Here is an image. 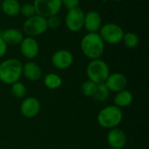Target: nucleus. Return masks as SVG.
Wrapping results in <instances>:
<instances>
[{
	"label": "nucleus",
	"mask_w": 149,
	"mask_h": 149,
	"mask_svg": "<svg viewBox=\"0 0 149 149\" xmlns=\"http://www.w3.org/2000/svg\"><path fill=\"white\" fill-rule=\"evenodd\" d=\"M63 84L62 78L54 72H50L46 74L44 78V85L46 88L50 90L58 89Z\"/></svg>",
	"instance_id": "19"
},
{
	"label": "nucleus",
	"mask_w": 149,
	"mask_h": 149,
	"mask_svg": "<svg viewBox=\"0 0 149 149\" xmlns=\"http://www.w3.org/2000/svg\"><path fill=\"white\" fill-rule=\"evenodd\" d=\"M84 19L85 12L79 7H76L71 10H68L65 22L66 28L72 32L79 31L84 28Z\"/></svg>",
	"instance_id": "8"
},
{
	"label": "nucleus",
	"mask_w": 149,
	"mask_h": 149,
	"mask_svg": "<svg viewBox=\"0 0 149 149\" xmlns=\"http://www.w3.org/2000/svg\"><path fill=\"white\" fill-rule=\"evenodd\" d=\"M102 26V17L96 10H89L85 13L84 28L87 32H99Z\"/></svg>",
	"instance_id": "14"
},
{
	"label": "nucleus",
	"mask_w": 149,
	"mask_h": 149,
	"mask_svg": "<svg viewBox=\"0 0 149 149\" xmlns=\"http://www.w3.org/2000/svg\"><path fill=\"white\" fill-rule=\"evenodd\" d=\"M110 91L105 85V83L97 84V88L93 98L98 102H105L110 96Z\"/></svg>",
	"instance_id": "21"
},
{
	"label": "nucleus",
	"mask_w": 149,
	"mask_h": 149,
	"mask_svg": "<svg viewBox=\"0 0 149 149\" xmlns=\"http://www.w3.org/2000/svg\"><path fill=\"white\" fill-rule=\"evenodd\" d=\"M7 50H8V45L7 44L3 41V39L0 37V58H3L6 52H7Z\"/></svg>",
	"instance_id": "27"
},
{
	"label": "nucleus",
	"mask_w": 149,
	"mask_h": 149,
	"mask_svg": "<svg viewBox=\"0 0 149 149\" xmlns=\"http://www.w3.org/2000/svg\"><path fill=\"white\" fill-rule=\"evenodd\" d=\"M23 75V63L11 58L0 63V81L5 85H12L19 81Z\"/></svg>",
	"instance_id": "2"
},
{
	"label": "nucleus",
	"mask_w": 149,
	"mask_h": 149,
	"mask_svg": "<svg viewBox=\"0 0 149 149\" xmlns=\"http://www.w3.org/2000/svg\"><path fill=\"white\" fill-rule=\"evenodd\" d=\"M23 75L28 80L35 82L41 79L42 69L36 62L28 61L24 65H23Z\"/></svg>",
	"instance_id": "15"
},
{
	"label": "nucleus",
	"mask_w": 149,
	"mask_h": 149,
	"mask_svg": "<svg viewBox=\"0 0 149 149\" xmlns=\"http://www.w3.org/2000/svg\"><path fill=\"white\" fill-rule=\"evenodd\" d=\"M80 49L87 58L98 59L105 52V43L98 32H87L80 41Z\"/></svg>",
	"instance_id": "1"
},
{
	"label": "nucleus",
	"mask_w": 149,
	"mask_h": 149,
	"mask_svg": "<svg viewBox=\"0 0 149 149\" xmlns=\"http://www.w3.org/2000/svg\"><path fill=\"white\" fill-rule=\"evenodd\" d=\"M107 149H112V148H107Z\"/></svg>",
	"instance_id": "32"
},
{
	"label": "nucleus",
	"mask_w": 149,
	"mask_h": 149,
	"mask_svg": "<svg viewBox=\"0 0 149 149\" xmlns=\"http://www.w3.org/2000/svg\"><path fill=\"white\" fill-rule=\"evenodd\" d=\"M98 33L105 44L117 45L122 42L125 31L120 25L114 23H107L102 24Z\"/></svg>",
	"instance_id": "6"
},
{
	"label": "nucleus",
	"mask_w": 149,
	"mask_h": 149,
	"mask_svg": "<svg viewBox=\"0 0 149 149\" xmlns=\"http://www.w3.org/2000/svg\"><path fill=\"white\" fill-rule=\"evenodd\" d=\"M1 1H3V0H0V2H1Z\"/></svg>",
	"instance_id": "33"
},
{
	"label": "nucleus",
	"mask_w": 149,
	"mask_h": 149,
	"mask_svg": "<svg viewBox=\"0 0 149 149\" xmlns=\"http://www.w3.org/2000/svg\"><path fill=\"white\" fill-rule=\"evenodd\" d=\"M10 92H11V94L17 98V99H23L25 94H26V87L25 86L20 82V81H17V82H15L13 83L12 85H10Z\"/></svg>",
	"instance_id": "22"
},
{
	"label": "nucleus",
	"mask_w": 149,
	"mask_h": 149,
	"mask_svg": "<svg viewBox=\"0 0 149 149\" xmlns=\"http://www.w3.org/2000/svg\"><path fill=\"white\" fill-rule=\"evenodd\" d=\"M107 141L109 148L112 149H122L127 142V137L126 133L118 128H112L107 135Z\"/></svg>",
	"instance_id": "12"
},
{
	"label": "nucleus",
	"mask_w": 149,
	"mask_h": 149,
	"mask_svg": "<svg viewBox=\"0 0 149 149\" xmlns=\"http://www.w3.org/2000/svg\"><path fill=\"white\" fill-rule=\"evenodd\" d=\"M62 1V6H65L67 10L76 8V7H79V0H61Z\"/></svg>",
	"instance_id": "26"
},
{
	"label": "nucleus",
	"mask_w": 149,
	"mask_h": 149,
	"mask_svg": "<svg viewBox=\"0 0 149 149\" xmlns=\"http://www.w3.org/2000/svg\"><path fill=\"white\" fill-rule=\"evenodd\" d=\"M133 100H134V96L132 93L125 89L116 93L113 98V105L121 109L130 106L133 102Z\"/></svg>",
	"instance_id": "17"
},
{
	"label": "nucleus",
	"mask_w": 149,
	"mask_h": 149,
	"mask_svg": "<svg viewBox=\"0 0 149 149\" xmlns=\"http://www.w3.org/2000/svg\"><path fill=\"white\" fill-rule=\"evenodd\" d=\"M122 42L124 43V45L127 48L135 49V48H137V46L140 44V38L136 33H134L133 31H128V32L124 33Z\"/></svg>",
	"instance_id": "20"
},
{
	"label": "nucleus",
	"mask_w": 149,
	"mask_h": 149,
	"mask_svg": "<svg viewBox=\"0 0 149 149\" xmlns=\"http://www.w3.org/2000/svg\"><path fill=\"white\" fill-rule=\"evenodd\" d=\"M0 37L3 39V41L7 44V45H19L23 40L24 33L22 31L16 28H9L4 30Z\"/></svg>",
	"instance_id": "16"
},
{
	"label": "nucleus",
	"mask_w": 149,
	"mask_h": 149,
	"mask_svg": "<svg viewBox=\"0 0 149 149\" xmlns=\"http://www.w3.org/2000/svg\"><path fill=\"white\" fill-rule=\"evenodd\" d=\"M73 60V54L65 49L58 50L52 56V64L58 70L68 69L72 65Z\"/></svg>",
	"instance_id": "9"
},
{
	"label": "nucleus",
	"mask_w": 149,
	"mask_h": 149,
	"mask_svg": "<svg viewBox=\"0 0 149 149\" xmlns=\"http://www.w3.org/2000/svg\"><path fill=\"white\" fill-rule=\"evenodd\" d=\"M113 1H115V2H120V1H121V0H113Z\"/></svg>",
	"instance_id": "28"
},
{
	"label": "nucleus",
	"mask_w": 149,
	"mask_h": 149,
	"mask_svg": "<svg viewBox=\"0 0 149 149\" xmlns=\"http://www.w3.org/2000/svg\"><path fill=\"white\" fill-rule=\"evenodd\" d=\"M21 54L27 59H33L39 53V44L35 38L24 37L19 44Z\"/></svg>",
	"instance_id": "10"
},
{
	"label": "nucleus",
	"mask_w": 149,
	"mask_h": 149,
	"mask_svg": "<svg viewBox=\"0 0 149 149\" xmlns=\"http://www.w3.org/2000/svg\"><path fill=\"white\" fill-rule=\"evenodd\" d=\"M123 113L120 108L114 105H109L102 108L97 115L98 124L107 129L117 127L122 121Z\"/></svg>",
	"instance_id": "3"
},
{
	"label": "nucleus",
	"mask_w": 149,
	"mask_h": 149,
	"mask_svg": "<svg viewBox=\"0 0 149 149\" xmlns=\"http://www.w3.org/2000/svg\"><path fill=\"white\" fill-rule=\"evenodd\" d=\"M101 1H102V2H104V3H105V2H107V0H101Z\"/></svg>",
	"instance_id": "29"
},
{
	"label": "nucleus",
	"mask_w": 149,
	"mask_h": 149,
	"mask_svg": "<svg viewBox=\"0 0 149 149\" xmlns=\"http://www.w3.org/2000/svg\"><path fill=\"white\" fill-rule=\"evenodd\" d=\"M96 88H97V84L88 79L83 82L81 86V92L83 95L86 97H93L95 93Z\"/></svg>",
	"instance_id": "23"
},
{
	"label": "nucleus",
	"mask_w": 149,
	"mask_h": 149,
	"mask_svg": "<svg viewBox=\"0 0 149 149\" xmlns=\"http://www.w3.org/2000/svg\"><path fill=\"white\" fill-rule=\"evenodd\" d=\"M105 85L110 92H113L116 93L126 89V87L127 86V79L124 74L120 72L110 73L105 82Z\"/></svg>",
	"instance_id": "13"
},
{
	"label": "nucleus",
	"mask_w": 149,
	"mask_h": 149,
	"mask_svg": "<svg viewBox=\"0 0 149 149\" xmlns=\"http://www.w3.org/2000/svg\"><path fill=\"white\" fill-rule=\"evenodd\" d=\"M0 11H1V2H0Z\"/></svg>",
	"instance_id": "30"
},
{
	"label": "nucleus",
	"mask_w": 149,
	"mask_h": 149,
	"mask_svg": "<svg viewBox=\"0 0 149 149\" xmlns=\"http://www.w3.org/2000/svg\"><path fill=\"white\" fill-rule=\"evenodd\" d=\"M47 30L46 18L37 14L26 18L23 24V33H24L26 37L36 38L44 34Z\"/></svg>",
	"instance_id": "5"
},
{
	"label": "nucleus",
	"mask_w": 149,
	"mask_h": 149,
	"mask_svg": "<svg viewBox=\"0 0 149 149\" xmlns=\"http://www.w3.org/2000/svg\"><path fill=\"white\" fill-rule=\"evenodd\" d=\"M46 24L48 29H57L61 24V18L58 17V15H53L51 17H46Z\"/></svg>",
	"instance_id": "25"
},
{
	"label": "nucleus",
	"mask_w": 149,
	"mask_h": 149,
	"mask_svg": "<svg viewBox=\"0 0 149 149\" xmlns=\"http://www.w3.org/2000/svg\"><path fill=\"white\" fill-rule=\"evenodd\" d=\"M20 3L17 0L1 1V10L8 17H16L20 12Z\"/></svg>",
	"instance_id": "18"
},
{
	"label": "nucleus",
	"mask_w": 149,
	"mask_h": 149,
	"mask_svg": "<svg viewBox=\"0 0 149 149\" xmlns=\"http://www.w3.org/2000/svg\"><path fill=\"white\" fill-rule=\"evenodd\" d=\"M19 14H21L23 17H24L26 18H29V17L36 15V10H35L33 3H26L21 4Z\"/></svg>",
	"instance_id": "24"
},
{
	"label": "nucleus",
	"mask_w": 149,
	"mask_h": 149,
	"mask_svg": "<svg viewBox=\"0 0 149 149\" xmlns=\"http://www.w3.org/2000/svg\"><path fill=\"white\" fill-rule=\"evenodd\" d=\"M84 1H92V0H84Z\"/></svg>",
	"instance_id": "31"
},
{
	"label": "nucleus",
	"mask_w": 149,
	"mask_h": 149,
	"mask_svg": "<svg viewBox=\"0 0 149 149\" xmlns=\"http://www.w3.org/2000/svg\"><path fill=\"white\" fill-rule=\"evenodd\" d=\"M32 3L35 7L36 14L45 18L58 15L63 7L61 0H34Z\"/></svg>",
	"instance_id": "7"
},
{
	"label": "nucleus",
	"mask_w": 149,
	"mask_h": 149,
	"mask_svg": "<svg viewBox=\"0 0 149 149\" xmlns=\"http://www.w3.org/2000/svg\"><path fill=\"white\" fill-rule=\"evenodd\" d=\"M109 74V66L101 58L91 60L86 66V75L88 79L95 84L105 83Z\"/></svg>",
	"instance_id": "4"
},
{
	"label": "nucleus",
	"mask_w": 149,
	"mask_h": 149,
	"mask_svg": "<svg viewBox=\"0 0 149 149\" xmlns=\"http://www.w3.org/2000/svg\"><path fill=\"white\" fill-rule=\"evenodd\" d=\"M41 109V104L36 97L25 98L20 104L21 114L28 119L36 117Z\"/></svg>",
	"instance_id": "11"
}]
</instances>
